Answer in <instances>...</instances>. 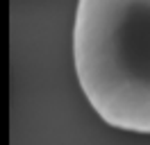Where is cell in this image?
Listing matches in <instances>:
<instances>
[{"instance_id":"obj_1","label":"cell","mask_w":150,"mask_h":145,"mask_svg":"<svg viewBox=\"0 0 150 145\" xmlns=\"http://www.w3.org/2000/svg\"><path fill=\"white\" fill-rule=\"evenodd\" d=\"M73 66L107 125L150 134V0H77Z\"/></svg>"}]
</instances>
